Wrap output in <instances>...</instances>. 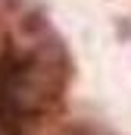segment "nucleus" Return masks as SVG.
Wrapping results in <instances>:
<instances>
[{"label":"nucleus","instance_id":"f257e3e1","mask_svg":"<svg viewBox=\"0 0 131 135\" xmlns=\"http://www.w3.org/2000/svg\"><path fill=\"white\" fill-rule=\"evenodd\" d=\"M66 47L50 35L34 50H9L0 57V135L19 129L53 110L66 91Z\"/></svg>","mask_w":131,"mask_h":135}]
</instances>
